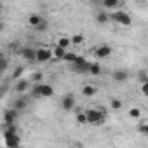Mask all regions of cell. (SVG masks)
Wrapping results in <instances>:
<instances>
[{
	"label": "cell",
	"mask_w": 148,
	"mask_h": 148,
	"mask_svg": "<svg viewBox=\"0 0 148 148\" xmlns=\"http://www.w3.org/2000/svg\"><path fill=\"white\" fill-rule=\"evenodd\" d=\"M30 94H32V98H37V99L38 98H51L54 94V89L49 84H35L32 87Z\"/></svg>",
	"instance_id": "6da1fadb"
},
{
	"label": "cell",
	"mask_w": 148,
	"mask_h": 148,
	"mask_svg": "<svg viewBox=\"0 0 148 148\" xmlns=\"http://www.w3.org/2000/svg\"><path fill=\"white\" fill-rule=\"evenodd\" d=\"M86 113H87L89 124H92V125H101L105 122V112H101V110L89 108V110H86Z\"/></svg>",
	"instance_id": "7a4b0ae2"
},
{
	"label": "cell",
	"mask_w": 148,
	"mask_h": 148,
	"mask_svg": "<svg viewBox=\"0 0 148 148\" xmlns=\"http://www.w3.org/2000/svg\"><path fill=\"white\" fill-rule=\"evenodd\" d=\"M4 141L7 148H19L21 146V138L18 132H11V131H4Z\"/></svg>",
	"instance_id": "3957f363"
},
{
	"label": "cell",
	"mask_w": 148,
	"mask_h": 148,
	"mask_svg": "<svg viewBox=\"0 0 148 148\" xmlns=\"http://www.w3.org/2000/svg\"><path fill=\"white\" fill-rule=\"evenodd\" d=\"M110 19H113L115 23H119V25H122V26H131V25H132L131 16H129L127 12H124V11L112 12V14H110Z\"/></svg>",
	"instance_id": "277c9868"
},
{
	"label": "cell",
	"mask_w": 148,
	"mask_h": 148,
	"mask_svg": "<svg viewBox=\"0 0 148 148\" xmlns=\"http://www.w3.org/2000/svg\"><path fill=\"white\" fill-rule=\"evenodd\" d=\"M91 64H92V63H89V61H87L86 58L79 56L77 63L73 64V70H75L77 73H89V70H91Z\"/></svg>",
	"instance_id": "5b68a950"
},
{
	"label": "cell",
	"mask_w": 148,
	"mask_h": 148,
	"mask_svg": "<svg viewBox=\"0 0 148 148\" xmlns=\"http://www.w3.org/2000/svg\"><path fill=\"white\" fill-rule=\"evenodd\" d=\"M32 89V80H26V79H21V80H18L16 84H14V91L18 92V94H25V92H28Z\"/></svg>",
	"instance_id": "8992f818"
},
{
	"label": "cell",
	"mask_w": 148,
	"mask_h": 148,
	"mask_svg": "<svg viewBox=\"0 0 148 148\" xmlns=\"http://www.w3.org/2000/svg\"><path fill=\"white\" fill-rule=\"evenodd\" d=\"M61 108L66 110V112H71L73 108H75V96L73 94H64L61 98Z\"/></svg>",
	"instance_id": "52a82bcc"
},
{
	"label": "cell",
	"mask_w": 148,
	"mask_h": 148,
	"mask_svg": "<svg viewBox=\"0 0 148 148\" xmlns=\"http://www.w3.org/2000/svg\"><path fill=\"white\" fill-rule=\"evenodd\" d=\"M12 108L16 112H23L28 108V96H19V98H14V103H12Z\"/></svg>",
	"instance_id": "ba28073f"
},
{
	"label": "cell",
	"mask_w": 148,
	"mask_h": 148,
	"mask_svg": "<svg viewBox=\"0 0 148 148\" xmlns=\"http://www.w3.org/2000/svg\"><path fill=\"white\" fill-rule=\"evenodd\" d=\"M94 56L99 58V59H105V58L112 56V47L110 45H99V47L94 49Z\"/></svg>",
	"instance_id": "9c48e42d"
},
{
	"label": "cell",
	"mask_w": 148,
	"mask_h": 148,
	"mask_svg": "<svg viewBox=\"0 0 148 148\" xmlns=\"http://www.w3.org/2000/svg\"><path fill=\"white\" fill-rule=\"evenodd\" d=\"M54 58V54H52V51H49V49H38L37 51V61H40V63H47V61H51Z\"/></svg>",
	"instance_id": "30bf717a"
},
{
	"label": "cell",
	"mask_w": 148,
	"mask_h": 148,
	"mask_svg": "<svg viewBox=\"0 0 148 148\" xmlns=\"http://www.w3.org/2000/svg\"><path fill=\"white\" fill-rule=\"evenodd\" d=\"M18 113H19V112H16L14 108H12V110H5V112H4V125L14 124L16 119H18Z\"/></svg>",
	"instance_id": "8fae6325"
},
{
	"label": "cell",
	"mask_w": 148,
	"mask_h": 148,
	"mask_svg": "<svg viewBox=\"0 0 148 148\" xmlns=\"http://www.w3.org/2000/svg\"><path fill=\"white\" fill-rule=\"evenodd\" d=\"M21 54H23V58H25L26 61H37V51H35V49L26 47V49L21 51Z\"/></svg>",
	"instance_id": "7c38bea8"
},
{
	"label": "cell",
	"mask_w": 148,
	"mask_h": 148,
	"mask_svg": "<svg viewBox=\"0 0 148 148\" xmlns=\"http://www.w3.org/2000/svg\"><path fill=\"white\" fill-rule=\"evenodd\" d=\"M127 77H129V73L125 70H115L113 71V80L115 82H125Z\"/></svg>",
	"instance_id": "4fadbf2b"
},
{
	"label": "cell",
	"mask_w": 148,
	"mask_h": 148,
	"mask_svg": "<svg viewBox=\"0 0 148 148\" xmlns=\"http://www.w3.org/2000/svg\"><path fill=\"white\" fill-rule=\"evenodd\" d=\"M42 21H44V19H42V16H40V14H32V16L28 18V25H30V26H33V28H38Z\"/></svg>",
	"instance_id": "5bb4252c"
},
{
	"label": "cell",
	"mask_w": 148,
	"mask_h": 148,
	"mask_svg": "<svg viewBox=\"0 0 148 148\" xmlns=\"http://www.w3.org/2000/svg\"><path fill=\"white\" fill-rule=\"evenodd\" d=\"M110 21V14L108 12H98L96 14V23L98 25H106Z\"/></svg>",
	"instance_id": "9a60e30c"
},
{
	"label": "cell",
	"mask_w": 148,
	"mask_h": 148,
	"mask_svg": "<svg viewBox=\"0 0 148 148\" xmlns=\"http://www.w3.org/2000/svg\"><path fill=\"white\" fill-rule=\"evenodd\" d=\"M98 92V89L94 87V86H84L82 87V94L86 96V98H91V96H94Z\"/></svg>",
	"instance_id": "2e32d148"
},
{
	"label": "cell",
	"mask_w": 148,
	"mask_h": 148,
	"mask_svg": "<svg viewBox=\"0 0 148 148\" xmlns=\"http://www.w3.org/2000/svg\"><path fill=\"white\" fill-rule=\"evenodd\" d=\"M52 54H54V58H56V59H64V56H66L68 52H66V49H63V47H58V45H56V47H54V51H52Z\"/></svg>",
	"instance_id": "e0dca14e"
},
{
	"label": "cell",
	"mask_w": 148,
	"mask_h": 148,
	"mask_svg": "<svg viewBox=\"0 0 148 148\" xmlns=\"http://www.w3.org/2000/svg\"><path fill=\"white\" fill-rule=\"evenodd\" d=\"M56 45H58V47H63V49H68V47L71 45V38H68V37H61V38L58 40Z\"/></svg>",
	"instance_id": "ac0fdd59"
},
{
	"label": "cell",
	"mask_w": 148,
	"mask_h": 148,
	"mask_svg": "<svg viewBox=\"0 0 148 148\" xmlns=\"http://www.w3.org/2000/svg\"><path fill=\"white\" fill-rule=\"evenodd\" d=\"M23 73H25V66H16V70L12 71V80H16V82L21 80L19 77L23 75Z\"/></svg>",
	"instance_id": "d6986e66"
},
{
	"label": "cell",
	"mask_w": 148,
	"mask_h": 148,
	"mask_svg": "<svg viewBox=\"0 0 148 148\" xmlns=\"http://www.w3.org/2000/svg\"><path fill=\"white\" fill-rule=\"evenodd\" d=\"M101 5H103L105 9H117V7H119V0H105Z\"/></svg>",
	"instance_id": "ffe728a7"
},
{
	"label": "cell",
	"mask_w": 148,
	"mask_h": 148,
	"mask_svg": "<svg viewBox=\"0 0 148 148\" xmlns=\"http://www.w3.org/2000/svg\"><path fill=\"white\" fill-rule=\"evenodd\" d=\"M77 122H79L80 125L89 124V120H87V113H86V112H79V113H77Z\"/></svg>",
	"instance_id": "44dd1931"
},
{
	"label": "cell",
	"mask_w": 148,
	"mask_h": 148,
	"mask_svg": "<svg viewBox=\"0 0 148 148\" xmlns=\"http://www.w3.org/2000/svg\"><path fill=\"white\" fill-rule=\"evenodd\" d=\"M42 79H44V75H42V71H35L33 75H32V84H42Z\"/></svg>",
	"instance_id": "7402d4cb"
},
{
	"label": "cell",
	"mask_w": 148,
	"mask_h": 148,
	"mask_svg": "<svg viewBox=\"0 0 148 148\" xmlns=\"http://www.w3.org/2000/svg\"><path fill=\"white\" fill-rule=\"evenodd\" d=\"M77 59H79V56H77L75 52H68V54L64 56V61H68V63H71V64H75Z\"/></svg>",
	"instance_id": "603a6c76"
},
{
	"label": "cell",
	"mask_w": 148,
	"mask_h": 148,
	"mask_svg": "<svg viewBox=\"0 0 148 148\" xmlns=\"http://www.w3.org/2000/svg\"><path fill=\"white\" fill-rule=\"evenodd\" d=\"M138 80H139V84H145V82L148 80V71H146V70H141V71L138 73Z\"/></svg>",
	"instance_id": "cb8c5ba5"
},
{
	"label": "cell",
	"mask_w": 148,
	"mask_h": 148,
	"mask_svg": "<svg viewBox=\"0 0 148 148\" xmlns=\"http://www.w3.org/2000/svg\"><path fill=\"white\" fill-rule=\"evenodd\" d=\"M89 73H91V75H99V73H101V66H99L98 63H92V64H91Z\"/></svg>",
	"instance_id": "d4e9b609"
},
{
	"label": "cell",
	"mask_w": 148,
	"mask_h": 148,
	"mask_svg": "<svg viewBox=\"0 0 148 148\" xmlns=\"http://www.w3.org/2000/svg\"><path fill=\"white\" fill-rule=\"evenodd\" d=\"M84 42V35H73L71 37V44L73 45H80Z\"/></svg>",
	"instance_id": "484cf974"
},
{
	"label": "cell",
	"mask_w": 148,
	"mask_h": 148,
	"mask_svg": "<svg viewBox=\"0 0 148 148\" xmlns=\"http://www.w3.org/2000/svg\"><path fill=\"white\" fill-rule=\"evenodd\" d=\"M110 105H112V110H120V108H122V101L117 99V98H113Z\"/></svg>",
	"instance_id": "4316f807"
},
{
	"label": "cell",
	"mask_w": 148,
	"mask_h": 148,
	"mask_svg": "<svg viewBox=\"0 0 148 148\" xmlns=\"http://www.w3.org/2000/svg\"><path fill=\"white\" fill-rule=\"evenodd\" d=\"M138 131H139L141 134L148 136V122H146V124H139V125H138Z\"/></svg>",
	"instance_id": "83f0119b"
},
{
	"label": "cell",
	"mask_w": 148,
	"mask_h": 148,
	"mask_svg": "<svg viewBox=\"0 0 148 148\" xmlns=\"http://www.w3.org/2000/svg\"><path fill=\"white\" fill-rule=\"evenodd\" d=\"M129 115H131L132 119H139L141 112H139V108H131V110H129Z\"/></svg>",
	"instance_id": "f1b7e54d"
},
{
	"label": "cell",
	"mask_w": 148,
	"mask_h": 148,
	"mask_svg": "<svg viewBox=\"0 0 148 148\" xmlns=\"http://www.w3.org/2000/svg\"><path fill=\"white\" fill-rule=\"evenodd\" d=\"M7 66H9V61H7V58H5V56H2V71H5V70H7Z\"/></svg>",
	"instance_id": "f546056e"
},
{
	"label": "cell",
	"mask_w": 148,
	"mask_h": 148,
	"mask_svg": "<svg viewBox=\"0 0 148 148\" xmlns=\"http://www.w3.org/2000/svg\"><path fill=\"white\" fill-rule=\"evenodd\" d=\"M141 92H143L145 96H148V80H146L145 84H141Z\"/></svg>",
	"instance_id": "4dcf8cb0"
},
{
	"label": "cell",
	"mask_w": 148,
	"mask_h": 148,
	"mask_svg": "<svg viewBox=\"0 0 148 148\" xmlns=\"http://www.w3.org/2000/svg\"><path fill=\"white\" fill-rule=\"evenodd\" d=\"M37 30H38V32H44V30H47V21H45V19H44V21H42V23H40V26H38V28H37Z\"/></svg>",
	"instance_id": "1f68e13d"
},
{
	"label": "cell",
	"mask_w": 148,
	"mask_h": 148,
	"mask_svg": "<svg viewBox=\"0 0 148 148\" xmlns=\"http://www.w3.org/2000/svg\"><path fill=\"white\" fill-rule=\"evenodd\" d=\"M71 148H82V146H71Z\"/></svg>",
	"instance_id": "d6a6232c"
},
{
	"label": "cell",
	"mask_w": 148,
	"mask_h": 148,
	"mask_svg": "<svg viewBox=\"0 0 148 148\" xmlns=\"http://www.w3.org/2000/svg\"><path fill=\"white\" fill-rule=\"evenodd\" d=\"M146 71H148V68H146Z\"/></svg>",
	"instance_id": "836d02e7"
}]
</instances>
